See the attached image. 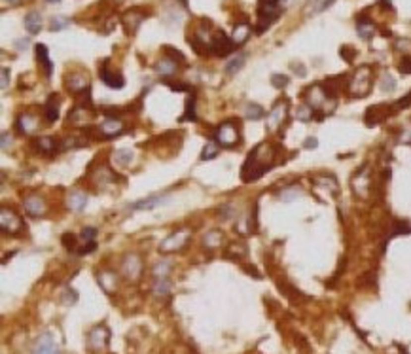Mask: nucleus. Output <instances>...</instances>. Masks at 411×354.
<instances>
[{
	"instance_id": "1",
	"label": "nucleus",
	"mask_w": 411,
	"mask_h": 354,
	"mask_svg": "<svg viewBox=\"0 0 411 354\" xmlns=\"http://www.w3.org/2000/svg\"><path fill=\"white\" fill-rule=\"evenodd\" d=\"M273 161H275V152L271 148V144H267V142L258 144L248 153V157H246L244 165H242L241 169L242 182H254V180L262 178L265 172L273 167Z\"/></svg>"
},
{
	"instance_id": "2",
	"label": "nucleus",
	"mask_w": 411,
	"mask_h": 354,
	"mask_svg": "<svg viewBox=\"0 0 411 354\" xmlns=\"http://www.w3.org/2000/svg\"><path fill=\"white\" fill-rule=\"evenodd\" d=\"M347 89L351 97H366L371 89V68L369 66H360L352 74V80L347 84Z\"/></svg>"
},
{
	"instance_id": "3",
	"label": "nucleus",
	"mask_w": 411,
	"mask_h": 354,
	"mask_svg": "<svg viewBox=\"0 0 411 354\" xmlns=\"http://www.w3.org/2000/svg\"><path fill=\"white\" fill-rule=\"evenodd\" d=\"M214 139L218 140V144L226 146V148H232L239 142V123H235L233 119L224 121L222 125H218V129L214 131Z\"/></svg>"
},
{
	"instance_id": "4",
	"label": "nucleus",
	"mask_w": 411,
	"mask_h": 354,
	"mask_svg": "<svg viewBox=\"0 0 411 354\" xmlns=\"http://www.w3.org/2000/svg\"><path fill=\"white\" fill-rule=\"evenodd\" d=\"M0 227L8 235H17L23 229L21 218L15 214V210H11L8 206H2V210H0Z\"/></svg>"
},
{
	"instance_id": "5",
	"label": "nucleus",
	"mask_w": 411,
	"mask_h": 354,
	"mask_svg": "<svg viewBox=\"0 0 411 354\" xmlns=\"http://www.w3.org/2000/svg\"><path fill=\"white\" fill-rule=\"evenodd\" d=\"M235 50V44H233V40L228 36V34H224L222 31H216L214 32V36H212V42H211V53L212 55H218V57H226V55H230Z\"/></svg>"
},
{
	"instance_id": "6",
	"label": "nucleus",
	"mask_w": 411,
	"mask_h": 354,
	"mask_svg": "<svg viewBox=\"0 0 411 354\" xmlns=\"http://www.w3.org/2000/svg\"><path fill=\"white\" fill-rule=\"evenodd\" d=\"M23 206L31 216H44L48 212V203L38 193H31V195L23 197Z\"/></svg>"
},
{
	"instance_id": "7",
	"label": "nucleus",
	"mask_w": 411,
	"mask_h": 354,
	"mask_svg": "<svg viewBox=\"0 0 411 354\" xmlns=\"http://www.w3.org/2000/svg\"><path fill=\"white\" fill-rule=\"evenodd\" d=\"M286 112H288V102L286 101H279L271 108V112L267 114V129L269 131H277V129L281 127L286 118Z\"/></svg>"
},
{
	"instance_id": "8",
	"label": "nucleus",
	"mask_w": 411,
	"mask_h": 354,
	"mask_svg": "<svg viewBox=\"0 0 411 354\" xmlns=\"http://www.w3.org/2000/svg\"><path fill=\"white\" fill-rule=\"evenodd\" d=\"M146 19V13L140 10V8H133V10H129L123 13V17H121V23H123V27H125V32L127 34H135V32L138 31V27H140V23Z\"/></svg>"
},
{
	"instance_id": "9",
	"label": "nucleus",
	"mask_w": 411,
	"mask_h": 354,
	"mask_svg": "<svg viewBox=\"0 0 411 354\" xmlns=\"http://www.w3.org/2000/svg\"><path fill=\"white\" fill-rule=\"evenodd\" d=\"M64 86H66V89L70 93L78 95V93H82L85 89H89V78L84 72H70L64 78Z\"/></svg>"
},
{
	"instance_id": "10",
	"label": "nucleus",
	"mask_w": 411,
	"mask_h": 354,
	"mask_svg": "<svg viewBox=\"0 0 411 354\" xmlns=\"http://www.w3.org/2000/svg\"><path fill=\"white\" fill-rule=\"evenodd\" d=\"M121 271L125 275L127 279L131 280H137L138 275L142 273V263H140V257L137 254H127L121 261Z\"/></svg>"
},
{
	"instance_id": "11",
	"label": "nucleus",
	"mask_w": 411,
	"mask_h": 354,
	"mask_svg": "<svg viewBox=\"0 0 411 354\" xmlns=\"http://www.w3.org/2000/svg\"><path fill=\"white\" fill-rule=\"evenodd\" d=\"M188 235H190V231H178V233H173V235L165 237V241L159 245V250L161 252H175V250H180V248L186 245V241H188Z\"/></svg>"
},
{
	"instance_id": "12",
	"label": "nucleus",
	"mask_w": 411,
	"mask_h": 354,
	"mask_svg": "<svg viewBox=\"0 0 411 354\" xmlns=\"http://www.w3.org/2000/svg\"><path fill=\"white\" fill-rule=\"evenodd\" d=\"M99 74H101V80H103L108 87H112V89H121V87L125 86V78H123V74H121L119 70L108 68L106 63L103 64V68H101Z\"/></svg>"
},
{
	"instance_id": "13",
	"label": "nucleus",
	"mask_w": 411,
	"mask_h": 354,
	"mask_svg": "<svg viewBox=\"0 0 411 354\" xmlns=\"http://www.w3.org/2000/svg\"><path fill=\"white\" fill-rule=\"evenodd\" d=\"M32 354H59V349H57V343H55L52 333L46 332L38 337V341L32 349Z\"/></svg>"
},
{
	"instance_id": "14",
	"label": "nucleus",
	"mask_w": 411,
	"mask_h": 354,
	"mask_svg": "<svg viewBox=\"0 0 411 354\" xmlns=\"http://www.w3.org/2000/svg\"><path fill=\"white\" fill-rule=\"evenodd\" d=\"M108 341H110V330L106 326H97L89 332V345L95 349V351H101V349H106L108 347Z\"/></svg>"
},
{
	"instance_id": "15",
	"label": "nucleus",
	"mask_w": 411,
	"mask_h": 354,
	"mask_svg": "<svg viewBox=\"0 0 411 354\" xmlns=\"http://www.w3.org/2000/svg\"><path fill=\"white\" fill-rule=\"evenodd\" d=\"M121 131H123V123H121V119L106 118L105 121L99 125V137H103V139H112V137L121 135Z\"/></svg>"
},
{
	"instance_id": "16",
	"label": "nucleus",
	"mask_w": 411,
	"mask_h": 354,
	"mask_svg": "<svg viewBox=\"0 0 411 354\" xmlns=\"http://www.w3.org/2000/svg\"><path fill=\"white\" fill-rule=\"evenodd\" d=\"M36 61H38L40 68L44 70V76L50 78L53 70V64H52V59H50V51H48V48L44 44H38L36 46Z\"/></svg>"
},
{
	"instance_id": "17",
	"label": "nucleus",
	"mask_w": 411,
	"mask_h": 354,
	"mask_svg": "<svg viewBox=\"0 0 411 354\" xmlns=\"http://www.w3.org/2000/svg\"><path fill=\"white\" fill-rule=\"evenodd\" d=\"M23 25H25V29H27L29 34H38L42 31V15H40V11H29L25 15V19H23Z\"/></svg>"
},
{
	"instance_id": "18",
	"label": "nucleus",
	"mask_w": 411,
	"mask_h": 354,
	"mask_svg": "<svg viewBox=\"0 0 411 354\" xmlns=\"http://www.w3.org/2000/svg\"><path fill=\"white\" fill-rule=\"evenodd\" d=\"M15 127H17V131L19 133H34L36 129H38V118L36 116H32V114H21L19 118H17V121H15Z\"/></svg>"
},
{
	"instance_id": "19",
	"label": "nucleus",
	"mask_w": 411,
	"mask_h": 354,
	"mask_svg": "<svg viewBox=\"0 0 411 354\" xmlns=\"http://www.w3.org/2000/svg\"><path fill=\"white\" fill-rule=\"evenodd\" d=\"M250 25L246 21H241L235 25V29H233V34H232V40L235 46H241V44H244L246 40H248V36H250Z\"/></svg>"
},
{
	"instance_id": "20",
	"label": "nucleus",
	"mask_w": 411,
	"mask_h": 354,
	"mask_svg": "<svg viewBox=\"0 0 411 354\" xmlns=\"http://www.w3.org/2000/svg\"><path fill=\"white\" fill-rule=\"evenodd\" d=\"M156 70H158L161 76H173V74H176V70H178V63H176L173 57L165 55V57L156 64Z\"/></svg>"
},
{
	"instance_id": "21",
	"label": "nucleus",
	"mask_w": 411,
	"mask_h": 354,
	"mask_svg": "<svg viewBox=\"0 0 411 354\" xmlns=\"http://www.w3.org/2000/svg\"><path fill=\"white\" fill-rule=\"evenodd\" d=\"M32 146H36V150L40 153L50 155L53 152H57V140L52 139V137H40V139H36L32 142Z\"/></svg>"
},
{
	"instance_id": "22",
	"label": "nucleus",
	"mask_w": 411,
	"mask_h": 354,
	"mask_svg": "<svg viewBox=\"0 0 411 354\" xmlns=\"http://www.w3.org/2000/svg\"><path fill=\"white\" fill-rule=\"evenodd\" d=\"M85 204H87V195H85L84 192L74 190V192L68 193V206H70L72 210L80 212V210H84L85 208Z\"/></svg>"
},
{
	"instance_id": "23",
	"label": "nucleus",
	"mask_w": 411,
	"mask_h": 354,
	"mask_svg": "<svg viewBox=\"0 0 411 354\" xmlns=\"http://www.w3.org/2000/svg\"><path fill=\"white\" fill-rule=\"evenodd\" d=\"M44 116L50 123L59 118V95H52L48 99V102L44 106Z\"/></svg>"
},
{
	"instance_id": "24",
	"label": "nucleus",
	"mask_w": 411,
	"mask_h": 354,
	"mask_svg": "<svg viewBox=\"0 0 411 354\" xmlns=\"http://www.w3.org/2000/svg\"><path fill=\"white\" fill-rule=\"evenodd\" d=\"M356 32H358L360 38L369 40L375 34V25L369 21V19H366V17H360L358 21H356Z\"/></svg>"
},
{
	"instance_id": "25",
	"label": "nucleus",
	"mask_w": 411,
	"mask_h": 354,
	"mask_svg": "<svg viewBox=\"0 0 411 354\" xmlns=\"http://www.w3.org/2000/svg\"><path fill=\"white\" fill-rule=\"evenodd\" d=\"M163 201H165V197H161V195H152V197H148V199H142V201L133 203L129 210H144V208H154V206L161 204Z\"/></svg>"
},
{
	"instance_id": "26",
	"label": "nucleus",
	"mask_w": 411,
	"mask_h": 354,
	"mask_svg": "<svg viewBox=\"0 0 411 354\" xmlns=\"http://www.w3.org/2000/svg\"><path fill=\"white\" fill-rule=\"evenodd\" d=\"M218 152H220L218 140H209V142L205 144L203 152H201V161H209V159H212V157H216Z\"/></svg>"
},
{
	"instance_id": "27",
	"label": "nucleus",
	"mask_w": 411,
	"mask_h": 354,
	"mask_svg": "<svg viewBox=\"0 0 411 354\" xmlns=\"http://www.w3.org/2000/svg\"><path fill=\"white\" fill-rule=\"evenodd\" d=\"M222 231H218V229H212V231H209V233H205V237H203V243H205V247L209 248H218L222 245Z\"/></svg>"
},
{
	"instance_id": "28",
	"label": "nucleus",
	"mask_w": 411,
	"mask_h": 354,
	"mask_svg": "<svg viewBox=\"0 0 411 354\" xmlns=\"http://www.w3.org/2000/svg\"><path fill=\"white\" fill-rule=\"evenodd\" d=\"M244 61H246V55L237 53L232 61H230V63L226 64V72H228V74H235V72H239V70L242 68V64H244Z\"/></svg>"
},
{
	"instance_id": "29",
	"label": "nucleus",
	"mask_w": 411,
	"mask_h": 354,
	"mask_svg": "<svg viewBox=\"0 0 411 354\" xmlns=\"http://www.w3.org/2000/svg\"><path fill=\"white\" fill-rule=\"evenodd\" d=\"M112 159H114V163H117V165L125 167V165H129V163H131V159H133V152L127 150V148L116 150V152H114V155H112Z\"/></svg>"
},
{
	"instance_id": "30",
	"label": "nucleus",
	"mask_w": 411,
	"mask_h": 354,
	"mask_svg": "<svg viewBox=\"0 0 411 354\" xmlns=\"http://www.w3.org/2000/svg\"><path fill=\"white\" fill-rule=\"evenodd\" d=\"M99 282H101V286L106 290V292H112V288L116 286L114 282H116V275L112 273V271H103L101 275H99Z\"/></svg>"
},
{
	"instance_id": "31",
	"label": "nucleus",
	"mask_w": 411,
	"mask_h": 354,
	"mask_svg": "<svg viewBox=\"0 0 411 354\" xmlns=\"http://www.w3.org/2000/svg\"><path fill=\"white\" fill-rule=\"evenodd\" d=\"M264 108L260 106V104H256V102H248L246 106H244V116L248 119H260L264 118Z\"/></svg>"
},
{
	"instance_id": "32",
	"label": "nucleus",
	"mask_w": 411,
	"mask_h": 354,
	"mask_svg": "<svg viewBox=\"0 0 411 354\" xmlns=\"http://www.w3.org/2000/svg\"><path fill=\"white\" fill-rule=\"evenodd\" d=\"M70 27V19L68 17H63V15H55L50 21V31L57 32V31H64Z\"/></svg>"
},
{
	"instance_id": "33",
	"label": "nucleus",
	"mask_w": 411,
	"mask_h": 354,
	"mask_svg": "<svg viewBox=\"0 0 411 354\" xmlns=\"http://www.w3.org/2000/svg\"><path fill=\"white\" fill-rule=\"evenodd\" d=\"M336 0H313L311 6H309V13H322L324 10H328Z\"/></svg>"
},
{
	"instance_id": "34",
	"label": "nucleus",
	"mask_w": 411,
	"mask_h": 354,
	"mask_svg": "<svg viewBox=\"0 0 411 354\" xmlns=\"http://www.w3.org/2000/svg\"><path fill=\"white\" fill-rule=\"evenodd\" d=\"M297 197H301V188H297V186H290V188L283 190V193H281V199L286 201V203L294 201V199H297Z\"/></svg>"
},
{
	"instance_id": "35",
	"label": "nucleus",
	"mask_w": 411,
	"mask_h": 354,
	"mask_svg": "<svg viewBox=\"0 0 411 354\" xmlns=\"http://www.w3.org/2000/svg\"><path fill=\"white\" fill-rule=\"evenodd\" d=\"M182 121H195V97H190L186 101V110H184Z\"/></svg>"
},
{
	"instance_id": "36",
	"label": "nucleus",
	"mask_w": 411,
	"mask_h": 354,
	"mask_svg": "<svg viewBox=\"0 0 411 354\" xmlns=\"http://www.w3.org/2000/svg\"><path fill=\"white\" fill-rule=\"evenodd\" d=\"M311 116H313V108L309 106L307 102L299 104V106H297V110H295V118L299 119V121H309V119H311Z\"/></svg>"
},
{
	"instance_id": "37",
	"label": "nucleus",
	"mask_w": 411,
	"mask_h": 354,
	"mask_svg": "<svg viewBox=\"0 0 411 354\" xmlns=\"http://www.w3.org/2000/svg\"><path fill=\"white\" fill-rule=\"evenodd\" d=\"M63 245L66 250H70V252H76L78 254V237L72 235V233H64L63 235Z\"/></svg>"
},
{
	"instance_id": "38",
	"label": "nucleus",
	"mask_w": 411,
	"mask_h": 354,
	"mask_svg": "<svg viewBox=\"0 0 411 354\" xmlns=\"http://www.w3.org/2000/svg\"><path fill=\"white\" fill-rule=\"evenodd\" d=\"M379 86H381V91H385V93H387V91H392V89L396 87V80H394L389 72H385V74L381 76Z\"/></svg>"
},
{
	"instance_id": "39",
	"label": "nucleus",
	"mask_w": 411,
	"mask_h": 354,
	"mask_svg": "<svg viewBox=\"0 0 411 354\" xmlns=\"http://www.w3.org/2000/svg\"><path fill=\"white\" fill-rule=\"evenodd\" d=\"M290 84V78L286 74H273L271 76V86L277 87V89H283Z\"/></svg>"
},
{
	"instance_id": "40",
	"label": "nucleus",
	"mask_w": 411,
	"mask_h": 354,
	"mask_svg": "<svg viewBox=\"0 0 411 354\" xmlns=\"http://www.w3.org/2000/svg\"><path fill=\"white\" fill-rule=\"evenodd\" d=\"M171 271V263L169 261H159V263H156V267H154V275L158 277V279H165V275Z\"/></svg>"
},
{
	"instance_id": "41",
	"label": "nucleus",
	"mask_w": 411,
	"mask_h": 354,
	"mask_svg": "<svg viewBox=\"0 0 411 354\" xmlns=\"http://www.w3.org/2000/svg\"><path fill=\"white\" fill-rule=\"evenodd\" d=\"M154 290H156V294H161V296L169 294V282H167V279H158L156 280Z\"/></svg>"
},
{
	"instance_id": "42",
	"label": "nucleus",
	"mask_w": 411,
	"mask_h": 354,
	"mask_svg": "<svg viewBox=\"0 0 411 354\" xmlns=\"http://www.w3.org/2000/svg\"><path fill=\"white\" fill-rule=\"evenodd\" d=\"M97 235V229L95 227H85L84 231H82V235H80V239L82 241H85V243H95L93 239H95Z\"/></svg>"
},
{
	"instance_id": "43",
	"label": "nucleus",
	"mask_w": 411,
	"mask_h": 354,
	"mask_svg": "<svg viewBox=\"0 0 411 354\" xmlns=\"http://www.w3.org/2000/svg\"><path fill=\"white\" fill-rule=\"evenodd\" d=\"M8 86H10V70L4 66L2 68V89H8Z\"/></svg>"
},
{
	"instance_id": "44",
	"label": "nucleus",
	"mask_w": 411,
	"mask_h": 354,
	"mask_svg": "<svg viewBox=\"0 0 411 354\" xmlns=\"http://www.w3.org/2000/svg\"><path fill=\"white\" fill-rule=\"evenodd\" d=\"M411 104V93L410 95H406L404 99H400V102H396V110H402V108H408Z\"/></svg>"
},
{
	"instance_id": "45",
	"label": "nucleus",
	"mask_w": 411,
	"mask_h": 354,
	"mask_svg": "<svg viewBox=\"0 0 411 354\" xmlns=\"http://www.w3.org/2000/svg\"><path fill=\"white\" fill-rule=\"evenodd\" d=\"M352 53H354V50H352L351 46H345V48H341V55L347 59L349 63H352Z\"/></svg>"
},
{
	"instance_id": "46",
	"label": "nucleus",
	"mask_w": 411,
	"mask_h": 354,
	"mask_svg": "<svg viewBox=\"0 0 411 354\" xmlns=\"http://www.w3.org/2000/svg\"><path fill=\"white\" fill-rule=\"evenodd\" d=\"M292 68H294V72H295V76H299V78H305L307 76V70H305V66H303V64H292Z\"/></svg>"
},
{
	"instance_id": "47",
	"label": "nucleus",
	"mask_w": 411,
	"mask_h": 354,
	"mask_svg": "<svg viewBox=\"0 0 411 354\" xmlns=\"http://www.w3.org/2000/svg\"><path fill=\"white\" fill-rule=\"evenodd\" d=\"M303 146H305L307 150H313V148H316V146H318V140H316L315 137H309V139H305Z\"/></svg>"
},
{
	"instance_id": "48",
	"label": "nucleus",
	"mask_w": 411,
	"mask_h": 354,
	"mask_svg": "<svg viewBox=\"0 0 411 354\" xmlns=\"http://www.w3.org/2000/svg\"><path fill=\"white\" fill-rule=\"evenodd\" d=\"M10 144H11V137L8 135V131H4V133H2V148H4V150H8V148H10Z\"/></svg>"
},
{
	"instance_id": "49",
	"label": "nucleus",
	"mask_w": 411,
	"mask_h": 354,
	"mask_svg": "<svg viewBox=\"0 0 411 354\" xmlns=\"http://www.w3.org/2000/svg\"><path fill=\"white\" fill-rule=\"evenodd\" d=\"M15 48H17V50H27V48H29V40H27V38H21V40H17V42H15Z\"/></svg>"
},
{
	"instance_id": "50",
	"label": "nucleus",
	"mask_w": 411,
	"mask_h": 354,
	"mask_svg": "<svg viewBox=\"0 0 411 354\" xmlns=\"http://www.w3.org/2000/svg\"><path fill=\"white\" fill-rule=\"evenodd\" d=\"M46 2H52V4H55V2H61V0H46Z\"/></svg>"
},
{
	"instance_id": "51",
	"label": "nucleus",
	"mask_w": 411,
	"mask_h": 354,
	"mask_svg": "<svg viewBox=\"0 0 411 354\" xmlns=\"http://www.w3.org/2000/svg\"><path fill=\"white\" fill-rule=\"evenodd\" d=\"M6 2H11L13 4V2H19V0H6Z\"/></svg>"
}]
</instances>
